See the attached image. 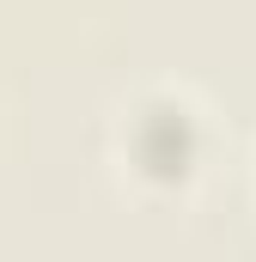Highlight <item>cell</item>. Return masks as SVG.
Here are the masks:
<instances>
[{"label":"cell","instance_id":"obj_1","mask_svg":"<svg viewBox=\"0 0 256 262\" xmlns=\"http://www.w3.org/2000/svg\"><path fill=\"white\" fill-rule=\"evenodd\" d=\"M110 159H116V171L134 195H146V201L189 195L207 177V159H214V122L189 92L153 85L134 104H122Z\"/></svg>","mask_w":256,"mask_h":262}]
</instances>
